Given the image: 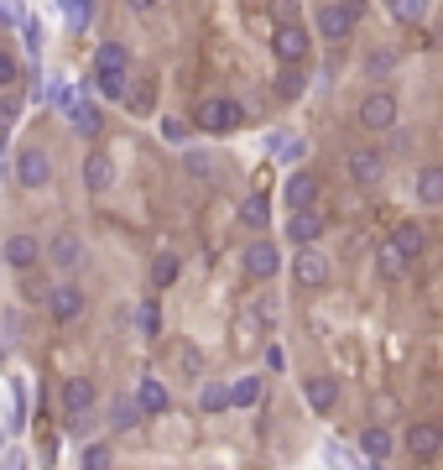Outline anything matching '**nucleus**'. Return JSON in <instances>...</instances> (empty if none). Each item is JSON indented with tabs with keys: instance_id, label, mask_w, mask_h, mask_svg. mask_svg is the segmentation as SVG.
<instances>
[{
	"instance_id": "nucleus-1",
	"label": "nucleus",
	"mask_w": 443,
	"mask_h": 470,
	"mask_svg": "<svg viewBox=\"0 0 443 470\" xmlns=\"http://www.w3.org/2000/svg\"><path fill=\"white\" fill-rule=\"evenodd\" d=\"M360 22V0H323L318 5V37L323 43H350Z\"/></svg>"
},
{
	"instance_id": "nucleus-2",
	"label": "nucleus",
	"mask_w": 443,
	"mask_h": 470,
	"mask_svg": "<svg viewBox=\"0 0 443 470\" xmlns=\"http://www.w3.org/2000/svg\"><path fill=\"white\" fill-rule=\"evenodd\" d=\"M198 126L209 131V136H230V131L246 126V110H240V100L214 94V100H204V105H198Z\"/></svg>"
},
{
	"instance_id": "nucleus-3",
	"label": "nucleus",
	"mask_w": 443,
	"mask_h": 470,
	"mask_svg": "<svg viewBox=\"0 0 443 470\" xmlns=\"http://www.w3.org/2000/svg\"><path fill=\"white\" fill-rule=\"evenodd\" d=\"M43 257L68 278V272H79V267H84V240H79L73 230H58V235H53V240L43 246Z\"/></svg>"
},
{
	"instance_id": "nucleus-4",
	"label": "nucleus",
	"mask_w": 443,
	"mask_h": 470,
	"mask_svg": "<svg viewBox=\"0 0 443 470\" xmlns=\"http://www.w3.org/2000/svg\"><path fill=\"white\" fill-rule=\"evenodd\" d=\"M16 183L22 189H47L53 183V157H47V147H22V157H16Z\"/></svg>"
},
{
	"instance_id": "nucleus-5",
	"label": "nucleus",
	"mask_w": 443,
	"mask_h": 470,
	"mask_svg": "<svg viewBox=\"0 0 443 470\" xmlns=\"http://www.w3.org/2000/svg\"><path fill=\"white\" fill-rule=\"evenodd\" d=\"M47 314H53V324H73L84 314V288H79V282H58V288L47 293Z\"/></svg>"
},
{
	"instance_id": "nucleus-6",
	"label": "nucleus",
	"mask_w": 443,
	"mask_h": 470,
	"mask_svg": "<svg viewBox=\"0 0 443 470\" xmlns=\"http://www.w3.org/2000/svg\"><path fill=\"white\" fill-rule=\"evenodd\" d=\"M318 193H323V183H318V172L297 168L293 178H287V189H282V199H287V210H318Z\"/></svg>"
},
{
	"instance_id": "nucleus-7",
	"label": "nucleus",
	"mask_w": 443,
	"mask_h": 470,
	"mask_svg": "<svg viewBox=\"0 0 443 470\" xmlns=\"http://www.w3.org/2000/svg\"><path fill=\"white\" fill-rule=\"evenodd\" d=\"M360 126L365 131H391L397 126V100H391L386 89L365 94V100H360Z\"/></svg>"
},
{
	"instance_id": "nucleus-8",
	"label": "nucleus",
	"mask_w": 443,
	"mask_h": 470,
	"mask_svg": "<svg viewBox=\"0 0 443 470\" xmlns=\"http://www.w3.org/2000/svg\"><path fill=\"white\" fill-rule=\"evenodd\" d=\"M293 282L297 288H323V282H329V257L313 251V246H303L293 257Z\"/></svg>"
},
{
	"instance_id": "nucleus-9",
	"label": "nucleus",
	"mask_w": 443,
	"mask_h": 470,
	"mask_svg": "<svg viewBox=\"0 0 443 470\" xmlns=\"http://www.w3.org/2000/svg\"><path fill=\"white\" fill-rule=\"evenodd\" d=\"M94 397H100V392H94L89 377H68V382L58 387V407H63L68 418H84L89 407H94Z\"/></svg>"
},
{
	"instance_id": "nucleus-10",
	"label": "nucleus",
	"mask_w": 443,
	"mask_h": 470,
	"mask_svg": "<svg viewBox=\"0 0 443 470\" xmlns=\"http://www.w3.org/2000/svg\"><path fill=\"white\" fill-rule=\"evenodd\" d=\"M272 47H276V58H282V64H303V58H308V32H303V26L297 22H282L272 32Z\"/></svg>"
},
{
	"instance_id": "nucleus-11",
	"label": "nucleus",
	"mask_w": 443,
	"mask_h": 470,
	"mask_svg": "<svg viewBox=\"0 0 443 470\" xmlns=\"http://www.w3.org/2000/svg\"><path fill=\"white\" fill-rule=\"evenodd\" d=\"M407 455H412L418 465H433V460L443 455L438 428H433V424H412V428H407Z\"/></svg>"
},
{
	"instance_id": "nucleus-12",
	"label": "nucleus",
	"mask_w": 443,
	"mask_h": 470,
	"mask_svg": "<svg viewBox=\"0 0 443 470\" xmlns=\"http://www.w3.org/2000/svg\"><path fill=\"white\" fill-rule=\"evenodd\" d=\"M386 246H391L401 261H418L422 251H428V230H422L418 220H401L397 230H391V240H386Z\"/></svg>"
},
{
	"instance_id": "nucleus-13",
	"label": "nucleus",
	"mask_w": 443,
	"mask_h": 470,
	"mask_svg": "<svg viewBox=\"0 0 443 470\" xmlns=\"http://www.w3.org/2000/svg\"><path fill=\"white\" fill-rule=\"evenodd\" d=\"M246 272L255 282H272L282 272V251H276L272 240H251V251H246Z\"/></svg>"
},
{
	"instance_id": "nucleus-14",
	"label": "nucleus",
	"mask_w": 443,
	"mask_h": 470,
	"mask_svg": "<svg viewBox=\"0 0 443 470\" xmlns=\"http://www.w3.org/2000/svg\"><path fill=\"white\" fill-rule=\"evenodd\" d=\"M5 261H11V267H16V272H26V267H37V261H43V240H37V235H11V240H5Z\"/></svg>"
},
{
	"instance_id": "nucleus-15",
	"label": "nucleus",
	"mask_w": 443,
	"mask_h": 470,
	"mask_svg": "<svg viewBox=\"0 0 443 470\" xmlns=\"http://www.w3.org/2000/svg\"><path fill=\"white\" fill-rule=\"evenodd\" d=\"M318 235H323V214H318V210L287 214V240H293V246H313Z\"/></svg>"
},
{
	"instance_id": "nucleus-16",
	"label": "nucleus",
	"mask_w": 443,
	"mask_h": 470,
	"mask_svg": "<svg viewBox=\"0 0 443 470\" xmlns=\"http://www.w3.org/2000/svg\"><path fill=\"white\" fill-rule=\"evenodd\" d=\"M115 183V162H110V152H89L84 157V189L89 193H105Z\"/></svg>"
},
{
	"instance_id": "nucleus-17",
	"label": "nucleus",
	"mask_w": 443,
	"mask_h": 470,
	"mask_svg": "<svg viewBox=\"0 0 443 470\" xmlns=\"http://www.w3.org/2000/svg\"><path fill=\"white\" fill-rule=\"evenodd\" d=\"M380 172H386L380 152H371V147H355V152H350V178H355V183H365V189H371V183H380Z\"/></svg>"
},
{
	"instance_id": "nucleus-18",
	"label": "nucleus",
	"mask_w": 443,
	"mask_h": 470,
	"mask_svg": "<svg viewBox=\"0 0 443 470\" xmlns=\"http://www.w3.org/2000/svg\"><path fill=\"white\" fill-rule=\"evenodd\" d=\"M303 397H308V407H313V413H334L339 382H334V377H308V382H303Z\"/></svg>"
},
{
	"instance_id": "nucleus-19",
	"label": "nucleus",
	"mask_w": 443,
	"mask_h": 470,
	"mask_svg": "<svg viewBox=\"0 0 443 470\" xmlns=\"http://www.w3.org/2000/svg\"><path fill=\"white\" fill-rule=\"evenodd\" d=\"M130 68V53L120 43H100L94 47V73H126Z\"/></svg>"
},
{
	"instance_id": "nucleus-20",
	"label": "nucleus",
	"mask_w": 443,
	"mask_h": 470,
	"mask_svg": "<svg viewBox=\"0 0 443 470\" xmlns=\"http://www.w3.org/2000/svg\"><path fill=\"white\" fill-rule=\"evenodd\" d=\"M168 387L157 382V377H147V382L136 387V407H141V413H168Z\"/></svg>"
},
{
	"instance_id": "nucleus-21",
	"label": "nucleus",
	"mask_w": 443,
	"mask_h": 470,
	"mask_svg": "<svg viewBox=\"0 0 443 470\" xmlns=\"http://www.w3.org/2000/svg\"><path fill=\"white\" fill-rule=\"evenodd\" d=\"M418 204H443V168H418Z\"/></svg>"
},
{
	"instance_id": "nucleus-22",
	"label": "nucleus",
	"mask_w": 443,
	"mask_h": 470,
	"mask_svg": "<svg viewBox=\"0 0 443 470\" xmlns=\"http://www.w3.org/2000/svg\"><path fill=\"white\" fill-rule=\"evenodd\" d=\"M360 449H365V460H371V465H380V460H386V455H391V434H386V428H365V434H360Z\"/></svg>"
},
{
	"instance_id": "nucleus-23",
	"label": "nucleus",
	"mask_w": 443,
	"mask_h": 470,
	"mask_svg": "<svg viewBox=\"0 0 443 470\" xmlns=\"http://www.w3.org/2000/svg\"><path fill=\"white\" fill-rule=\"evenodd\" d=\"M386 11H391V16H397L401 26L428 22V0H386Z\"/></svg>"
},
{
	"instance_id": "nucleus-24",
	"label": "nucleus",
	"mask_w": 443,
	"mask_h": 470,
	"mask_svg": "<svg viewBox=\"0 0 443 470\" xmlns=\"http://www.w3.org/2000/svg\"><path fill=\"white\" fill-rule=\"evenodd\" d=\"M240 220H246L251 230H266V225H272V204H266L261 193H251V199L240 204Z\"/></svg>"
},
{
	"instance_id": "nucleus-25",
	"label": "nucleus",
	"mask_w": 443,
	"mask_h": 470,
	"mask_svg": "<svg viewBox=\"0 0 443 470\" xmlns=\"http://www.w3.org/2000/svg\"><path fill=\"white\" fill-rule=\"evenodd\" d=\"M68 121H73L79 136H100V110L94 105H79V100H73V105H68Z\"/></svg>"
},
{
	"instance_id": "nucleus-26",
	"label": "nucleus",
	"mask_w": 443,
	"mask_h": 470,
	"mask_svg": "<svg viewBox=\"0 0 443 470\" xmlns=\"http://www.w3.org/2000/svg\"><path fill=\"white\" fill-rule=\"evenodd\" d=\"M178 272H183V261L172 257V251H162V257L151 261V288H172V282H178Z\"/></svg>"
},
{
	"instance_id": "nucleus-27",
	"label": "nucleus",
	"mask_w": 443,
	"mask_h": 470,
	"mask_svg": "<svg viewBox=\"0 0 443 470\" xmlns=\"http://www.w3.org/2000/svg\"><path fill=\"white\" fill-rule=\"evenodd\" d=\"M261 403V377H240L230 387V407H255Z\"/></svg>"
},
{
	"instance_id": "nucleus-28",
	"label": "nucleus",
	"mask_w": 443,
	"mask_h": 470,
	"mask_svg": "<svg viewBox=\"0 0 443 470\" xmlns=\"http://www.w3.org/2000/svg\"><path fill=\"white\" fill-rule=\"evenodd\" d=\"M110 424H115V428H136V424H141V407H136V397H115V407H110Z\"/></svg>"
},
{
	"instance_id": "nucleus-29",
	"label": "nucleus",
	"mask_w": 443,
	"mask_h": 470,
	"mask_svg": "<svg viewBox=\"0 0 443 470\" xmlns=\"http://www.w3.org/2000/svg\"><path fill=\"white\" fill-rule=\"evenodd\" d=\"M94 94L100 100H126V73H94Z\"/></svg>"
},
{
	"instance_id": "nucleus-30",
	"label": "nucleus",
	"mask_w": 443,
	"mask_h": 470,
	"mask_svg": "<svg viewBox=\"0 0 443 470\" xmlns=\"http://www.w3.org/2000/svg\"><path fill=\"white\" fill-rule=\"evenodd\" d=\"M198 403H204V413H225V407H230V387H225V382H209L204 392H198Z\"/></svg>"
},
{
	"instance_id": "nucleus-31",
	"label": "nucleus",
	"mask_w": 443,
	"mask_h": 470,
	"mask_svg": "<svg viewBox=\"0 0 443 470\" xmlns=\"http://www.w3.org/2000/svg\"><path fill=\"white\" fill-rule=\"evenodd\" d=\"M276 94H282V100H297V94H303V73H297L293 64L282 68V79H276Z\"/></svg>"
},
{
	"instance_id": "nucleus-32",
	"label": "nucleus",
	"mask_w": 443,
	"mask_h": 470,
	"mask_svg": "<svg viewBox=\"0 0 443 470\" xmlns=\"http://www.w3.org/2000/svg\"><path fill=\"white\" fill-rule=\"evenodd\" d=\"M136 324H141V335H147V340H151V335H162V314H157V303H141V314H136Z\"/></svg>"
},
{
	"instance_id": "nucleus-33",
	"label": "nucleus",
	"mask_w": 443,
	"mask_h": 470,
	"mask_svg": "<svg viewBox=\"0 0 443 470\" xmlns=\"http://www.w3.org/2000/svg\"><path fill=\"white\" fill-rule=\"evenodd\" d=\"M84 470H110V445H89L84 449Z\"/></svg>"
},
{
	"instance_id": "nucleus-34",
	"label": "nucleus",
	"mask_w": 443,
	"mask_h": 470,
	"mask_svg": "<svg viewBox=\"0 0 443 470\" xmlns=\"http://www.w3.org/2000/svg\"><path fill=\"white\" fill-rule=\"evenodd\" d=\"M16 115H22V100H16V94H5V100H0V131L16 126Z\"/></svg>"
},
{
	"instance_id": "nucleus-35",
	"label": "nucleus",
	"mask_w": 443,
	"mask_h": 470,
	"mask_svg": "<svg viewBox=\"0 0 443 470\" xmlns=\"http://www.w3.org/2000/svg\"><path fill=\"white\" fill-rule=\"evenodd\" d=\"M380 272H386V278H401V272H407V261H401L391 246H380Z\"/></svg>"
},
{
	"instance_id": "nucleus-36",
	"label": "nucleus",
	"mask_w": 443,
	"mask_h": 470,
	"mask_svg": "<svg viewBox=\"0 0 443 470\" xmlns=\"http://www.w3.org/2000/svg\"><path fill=\"white\" fill-rule=\"evenodd\" d=\"M58 5L68 11V22H73V26H84V22H89V0H58Z\"/></svg>"
},
{
	"instance_id": "nucleus-37",
	"label": "nucleus",
	"mask_w": 443,
	"mask_h": 470,
	"mask_svg": "<svg viewBox=\"0 0 443 470\" xmlns=\"http://www.w3.org/2000/svg\"><path fill=\"white\" fill-rule=\"evenodd\" d=\"M16 73H22V68H16V58H11V53H0V89L16 84Z\"/></svg>"
},
{
	"instance_id": "nucleus-38",
	"label": "nucleus",
	"mask_w": 443,
	"mask_h": 470,
	"mask_svg": "<svg viewBox=\"0 0 443 470\" xmlns=\"http://www.w3.org/2000/svg\"><path fill=\"white\" fill-rule=\"evenodd\" d=\"M151 105H157V89H136V94H130V110H151Z\"/></svg>"
},
{
	"instance_id": "nucleus-39",
	"label": "nucleus",
	"mask_w": 443,
	"mask_h": 470,
	"mask_svg": "<svg viewBox=\"0 0 443 470\" xmlns=\"http://www.w3.org/2000/svg\"><path fill=\"white\" fill-rule=\"evenodd\" d=\"M162 136H168V142H183L188 131H183V121H162Z\"/></svg>"
},
{
	"instance_id": "nucleus-40",
	"label": "nucleus",
	"mask_w": 443,
	"mask_h": 470,
	"mask_svg": "<svg viewBox=\"0 0 443 470\" xmlns=\"http://www.w3.org/2000/svg\"><path fill=\"white\" fill-rule=\"evenodd\" d=\"M0 470H26V455H5V465Z\"/></svg>"
},
{
	"instance_id": "nucleus-41",
	"label": "nucleus",
	"mask_w": 443,
	"mask_h": 470,
	"mask_svg": "<svg viewBox=\"0 0 443 470\" xmlns=\"http://www.w3.org/2000/svg\"><path fill=\"white\" fill-rule=\"evenodd\" d=\"M130 11H151V5H157V0H126Z\"/></svg>"
},
{
	"instance_id": "nucleus-42",
	"label": "nucleus",
	"mask_w": 443,
	"mask_h": 470,
	"mask_svg": "<svg viewBox=\"0 0 443 470\" xmlns=\"http://www.w3.org/2000/svg\"><path fill=\"white\" fill-rule=\"evenodd\" d=\"M438 439H443V428H438Z\"/></svg>"
}]
</instances>
